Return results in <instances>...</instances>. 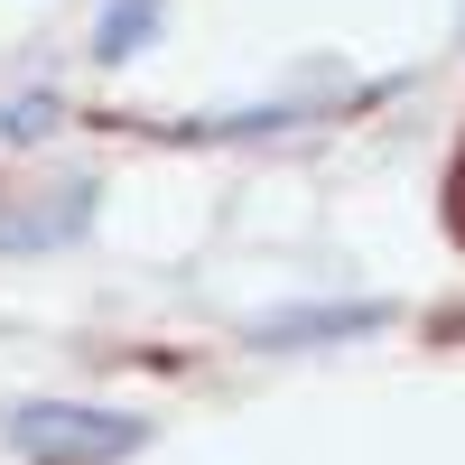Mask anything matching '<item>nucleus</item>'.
Listing matches in <instances>:
<instances>
[{"label": "nucleus", "mask_w": 465, "mask_h": 465, "mask_svg": "<svg viewBox=\"0 0 465 465\" xmlns=\"http://www.w3.org/2000/svg\"><path fill=\"white\" fill-rule=\"evenodd\" d=\"M10 447L28 465H122L149 447V419L103 410V401H19L10 410Z\"/></svg>", "instance_id": "1"}, {"label": "nucleus", "mask_w": 465, "mask_h": 465, "mask_svg": "<svg viewBox=\"0 0 465 465\" xmlns=\"http://www.w3.org/2000/svg\"><path fill=\"white\" fill-rule=\"evenodd\" d=\"M94 177H65V186H28V196L0 205V252H56L94 223Z\"/></svg>", "instance_id": "2"}, {"label": "nucleus", "mask_w": 465, "mask_h": 465, "mask_svg": "<svg viewBox=\"0 0 465 465\" xmlns=\"http://www.w3.org/2000/svg\"><path fill=\"white\" fill-rule=\"evenodd\" d=\"M372 326H391L381 298H326V307H280V317H261L252 344L261 354H298V344H344V335H372Z\"/></svg>", "instance_id": "3"}, {"label": "nucleus", "mask_w": 465, "mask_h": 465, "mask_svg": "<svg viewBox=\"0 0 465 465\" xmlns=\"http://www.w3.org/2000/svg\"><path fill=\"white\" fill-rule=\"evenodd\" d=\"M149 19H159V10H149V0H131V10H122V0H112V19H103V47H94V56H112V65H122V56H140Z\"/></svg>", "instance_id": "4"}, {"label": "nucleus", "mask_w": 465, "mask_h": 465, "mask_svg": "<svg viewBox=\"0 0 465 465\" xmlns=\"http://www.w3.org/2000/svg\"><path fill=\"white\" fill-rule=\"evenodd\" d=\"M37 131H56V94H19L0 112V140H37Z\"/></svg>", "instance_id": "5"}]
</instances>
